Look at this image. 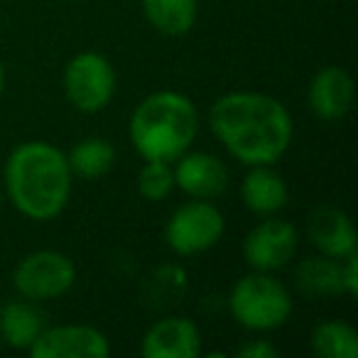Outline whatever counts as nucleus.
I'll use <instances>...</instances> for the list:
<instances>
[{"label":"nucleus","instance_id":"f257e3e1","mask_svg":"<svg viewBox=\"0 0 358 358\" xmlns=\"http://www.w3.org/2000/svg\"><path fill=\"white\" fill-rule=\"evenodd\" d=\"M209 125L224 148L245 167L275 164L292 143V115L275 96L231 91L214 101Z\"/></svg>","mask_w":358,"mask_h":358},{"label":"nucleus","instance_id":"f03ea898","mask_svg":"<svg viewBox=\"0 0 358 358\" xmlns=\"http://www.w3.org/2000/svg\"><path fill=\"white\" fill-rule=\"evenodd\" d=\"M8 199L32 221H52L66 209L71 174L66 155L45 140L17 145L3 167Z\"/></svg>","mask_w":358,"mask_h":358},{"label":"nucleus","instance_id":"7ed1b4c3","mask_svg":"<svg viewBox=\"0 0 358 358\" xmlns=\"http://www.w3.org/2000/svg\"><path fill=\"white\" fill-rule=\"evenodd\" d=\"M199 133V110L179 91H155L130 115V143L143 159L174 162Z\"/></svg>","mask_w":358,"mask_h":358},{"label":"nucleus","instance_id":"20e7f679","mask_svg":"<svg viewBox=\"0 0 358 358\" xmlns=\"http://www.w3.org/2000/svg\"><path fill=\"white\" fill-rule=\"evenodd\" d=\"M292 294L270 273H250L234 285L229 294L231 317L250 331L280 329L292 314Z\"/></svg>","mask_w":358,"mask_h":358},{"label":"nucleus","instance_id":"39448f33","mask_svg":"<svg viewBox=\"0 0 358 358\" xmlns=\"http://www.w3.org/2000/svg\"><path fill=\"white\" fill-rule=\"evenodd\" d=\"M226 231V219L216 204L192 199L177 206L164 226V241L179 258H189L211 250Z\"/></svg>","mask_w":358,"mask_h":358},{"label":"nucleus","instance_id":"423d86ee","mask_svg":"<svg viewBox=\"0 0 358 358\" xmlns=\"http://www.w3.org/2000/svg\"><path fill=\"white\" fill-rule=\"evenodd\" d=\"M64 94L81 113H99L115 94V69L101 52H79L64 66Z\"/></svg>","mask_w":358,"mask_h":358},{"label":"nucleus","instance_id":"0eeeda50","mask_svg":"<svg viewBox=\"0 0 358 358\" xmlns=\"http://www.w3.org/2000/svg\"><path fill=\"white\" fill-rule=\"evenodd\" d=\"M76 282V265L59 250H35L17 263L13 285L17 294L32 302H47L66 294Z\"/></svg>","mask_w":358,"mask_h":358},{"label":"nucleus","instance_id":"6e6552de","mask_svg":"<svg viewBox=\"0 0 358 358\" xmlns=\"http://www.w3.org/2000/svg\"><path fill=\"white\" fill-rule=\"evenodd\" d=\"M299 248L297 226L268 216L250 229L243 241V258L258 273H275L294 258Z\"/></svg>","mask_w":358,"mask_h":358},{"label":"nucleus","instance_id":"1a4fd4ad","mask_svg":"<svg viewBox=\"0 0 358 358\" xmlns=\"http://www.w3.org/2000/svg\"><path fill=\"white\" fill-rule=\"evenodd\" d=\"M27 351L32 358H108L110 343L96 327L64 324L45 327Z\"/></svg>","mask_w":358,"mask_h":358},{"label":"nucleus","instance_id":"9d476101","mask_svg":"<svg viewBox=\"0 0 358 358\" xmlns=\"http://www.w3.org/2000/svg\"><path fill=\"white\" fill-rule=\"evenodd\" d=\"M174 187L192 199H216L229 187V167L211 152H189L174 159Z\"/></svg>","mask_w":358,"mask_h":358},{"label":"nucleus","instance_id":"9b49d317","mask_svg":"<svg viewBox=\"0 0 358 358\" xmlns=\"http://www.w3.org/2000/svg\"><path fill=\"white\" fill-rule=\"evenodd\" d=\"M140 351L145 358H194L201 353V331L192 319L164 317L148 329Z\"/></svg>","mask_w":358,"mask_h":358},{"label":"nucleus","instance_id":"f8f14e48","mask_svg":"<svg viewBox=\"0 0 358 358\" xmlns=\"http://www.w3.org/2000/svg\"><path fill=\"white\" fill-rule=\"evenodd\" d=\"M307 238L322 255L343 260L356 253V229L346 211L336 206H317L307 216Z\"/></svg>","mask_w":358,"mask_h":358},{"label":"nucleus","instance_id":"ddd939ff","mask_svg":"<svg viewBox=\"0 0 358 358\" xmlns=\"http://www.w3.org/2000/svg\"><path fill=\"white\" fill-rule=\"evenodd\" d=\"M309 108L324 123H338L346 118L353 101V81L341 66H324L309 81Z\"/></svg>","mask_w":358,"mask_h":358},{"label":"nucleus","instance_id":"4468645a","mask_svg":"<svg viewBox=\"0 0 358 358\" xmlns=\"http://www.w3.org/2000/svg\"><path fill=\"white\" fill-rule=\"evenodd\" d=\"M241 199L245 209L258 216H273L289 201V189L285 177L273 169V164H255L241 182Z\"/></svg>","mask_w":358,"mask_h":358},{"label":"nucleus","instance_id":"2eb2a0df","mask_svg":"<svg viewBox=\"0 0 358 358\" xmlns=\"http://www.w3.org/2000/svg\"><path fill=\"white\" fill-rule=\"evenodd\" d=\"M45 327V314L32 299H13L0 307V338L10 348H30Z\"/></svg>","mask_w":358,"mask_h":358},{"label":"nucleus","instance_id":"dca6fc26","mask_svg":"<svg viewBox=\"0 0 358 358\" xmlns=\"http://www.w3.org/2000/svg\"><path fill=\"white\" fill-rule=\"evenodd\" d=\"M294 285L307 297H336L343 294L341 260L329 255L304 258L294 270Z\"/></svg>","mask_w":358,"mask_h":358},{"label":"nucleus","instance_id":"f3484780","mask_svg":"<svg viewBox=\"0 0 358 358\" xmlns=\"http://www.w3.org/2000/svg\"><path fill=\"white\" fill-rule=\"evenodd\" d=\"M143 13L157 32L179 37L194 27L199 17V0H143Z\"/></svg>","mask_w":358,"mask_h":358},{"label":"nucleus","instance_id":"a211bd4d","mask_svg":"<svg viewBox=\"0 0 358 358\" xmlns=\"http://www.w3.org/2000/svg\"><path fill=\"white\" fill-rule=\"evenodd\" d=\"M66 162L74 177L86 179V182H94L99 177L113 169L115 164V148L103 138H86L79 140L74 148L66 155Z\"/></svg>","mask_w":358,"mask_h":358},{"label":"nucleus","instance_id":"6ab92c4d","mask_svg":"<svg viewBox=\"0 0 358 358\" xmlns=\"http://www.w3.org/2000/svg\"><path fill=\"white\" fill-rule=\"evenodd\" d=\"M312 353L322 358H358V334L351 324L338 322H322L312 329Z\"/></svg>","mask_w":358,"mask_h":358},{"label":"nucleus","instance_id":"aec40b11","mask_svg":"<svg viewBox=\"0 0 358 358\" xmlns=\"http://www.w3.org/2000/svg\"><path fill=\"white\" fill-rule=\"evenodd\" d=\"M174 174L169 162L157 159H145V164L138 172V194L148 201H162L172 194Z\"/></svg>","mask_w":358,"mask_h":358},{"label":"nucleus","instance_id":"412c9836","mask_svg":"<svg viewBox=\"0 0 358 358\" xmlns=\"http://www.w3.org/2000/svg\"><path fill=\"white\" fill-rule=\"evenodd\" d=\"M150 294L152 299H174L187 289V273L179 265H162L150 275Z\"/></svg>","mask_w":358,"mask_h":358},{"label":"nucleus","instance_id":"4be33fe9","mask_svg":"<svg viewBox=\"0 0 358 358\" xmlns=\"http://www.w3.org/2000/svg\"><path fill=\"white\" fill-rule=\"evenodd\" d=\"M341 285L346 297L358 294V253H351L341 260Z\"/></svg>","mask_w":358,"mask_h":358},{"label":"nucleus","instance_id":"5701e85b","mask_svg":"<svg viewBox=\"0 0 358 358\" xmlns=\"http://www.w3.org/2000/svg\"><path fill=\"white\" fill-rule=\"evenodd\" d=\"M236 353H238V356H243V358H275V356H278V348H275L270 341L253 338V341L243 343V346H241Z\"/></svg>","mask_w":358,"mask_h":358},{"label":"nucleus","instance_id":"b1692460","mask_svg":"<svg viewBox=\"0 0 358 358\" xmlns=\"http://www.w3.org/2000/svg\"><path fill=\"white\" fill-rule=\"evenodd\" d=\"M3 91H6V69L0 64V96H3Z\"/></svg>","mask_w":358,"mask_h":358},{"label":"nucleus","instance_id":"393cba45","mask_svg":"<svg viewBox=\"0 0 358 358\" xmlns=\"http://www.w3.org/2000/svg\"><path fill=\"white\" fill-rule=\"evenodd\" d=\"M0 201H3V189H0Z\"/></svg>","mask_w":358,"mask_h":358}]
</instances>
